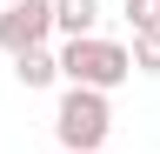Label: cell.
I'll list each match as a JSON object with an SVG mask.
<instances>
[{
    "instance_id": "6",
    "label": "cell",
    "mask_w": 160,
    "mask_h": 154,
    "mask_svg": "<svg viewBox=\"0 0 160 154\" xmlns=\"http://www.w3.org/2000/svg\"><path fill=\"white\" fill-rule=\"evenodd\" d=\"M133 74H160V34H133Z\"/></svg>"
},
{
    "instance_id": "4",
    "label": "cell",
    "mask_w": 160,
    "mask_h": 154,
    "mask_svg": "<svg viewBox=\"0 0 160 154\" xmlns=\"http://www.w3.org/2000/svg\"><path fill=\"white\" fill-rule=\"evenodd\" d=\"M93 27H100V0H53V34L87 40Z\"/></svg>"
},
{
    "instance_id": "7",
    "label": "cell",
    "mask_w": 160,
    "mask_h": 154,
    "mask_svg": "<svg viewBox=\"0 0 160 154\" xmlns=\"http://www.w3.org/2000/svg\"><path fill=\"white\" fill-rule=\"evenodd\" d=\"M127 20L133 34H160V0H127Z\"/></svg>"
},
{
    "instance_id": "1",
    "label": "cell",
    "mask_w": 160,
    "mask_h": 154,
    "mask_svg": "<svg viewBox=\"0 0 160 154\" xmlns=\"http://www.w3.org/2000/svg\"><path fill=\"white\" fill-rule=\"evenodd\" d=\"M127 74H133V54L120 40H107V34H87V40H67V47H60V81H67V87L113 94Z\"/></svg>"
},
{
    "instance_id": "5",
    "label": "cell",
    "mask_w": 160,
    "mask_h": 154,
    "mask_svg": "<svg viewBox=\"0 0 160 154\" xmlns=\"http://www.w3.org/2000/svg\"><path fill=\"white\" fill-rule=\"evenodd\" d=\"M13 81L27 87V94L53 87V81H60V54H53V47H33V54H20V61H13Z\"/></svg>"
},
{
    "instance_id": "2",
    "label": "cell",
    "mask_w": 160,
    "mask_h": 154,
    "mask_svg": "<svg viewBox=\"0 0 160 154\" xmlns=\"http://www.w3.org/2000/svg\"><path fill=\"white\" fill-rule=\"evenodd\" d=\"M53 134H60V154H100V141L113 134V107L107 94L93 87H67L53 107Z\"/></svg>"
},
{
    "instance_id": "3",
    "label": "cell",
    "mask_w": 160,
    "mask_h": 154,
    "mask_svg": "<svg viewBox=\"0 0 160 154\" xmlns=\"http://www.w3.org/2000/svg\"><path fill=\"white\" fill-rule=\"evenodd\" d=\"M47 34H53V0H7V13H0V47L13 54H33V47H47Z\"/></svg>"
}]
</instances>
